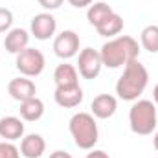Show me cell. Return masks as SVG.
Listing matches in <instances>:
<instances>
[{
	"label": "cell",
	"mask_w": 158,
	"mask_h": 158,
	"mask_svg": "<svg viewBox=\"0 0 158 158\" xmlns=\"http://www.w3.org/2000/svg\"><path fill=\"white\" fill-rule=\"evenodd\" d=\"M30 44V33L22 28H13L7 31L6 39H4V48L13 53V55H19L22 50H26Z\"/></svg>",
	"instance_id": "5bb4252c"
},
{
	"label": "cell",
	"mask_w": 158,
	"mask_h": 158,
	"mask_svg": "<svg viewBox=\"0 0 158 158\" xmlns=\"http://www.w3.org/2000/svg\"><path fill=\"white\" fill-rule=\"evenodd\" d=\"M20 156L24 158H40L46 151V142L40 134H26L20 140Z\"/></svg>",
	"instance_id": "7c38bea8"
},
{
	"label": "cell",
	"mask_w": 158,
	"mask_h": 158,
	"mask_svg": "<svg viewBox=\"0 0 158 158\" xmlns=\"http://www.w3.org/2000/svg\"><path fill=\"white\" fill-rule=\"evenodd\" d=\"M7 92H9V96H11L15 101L22 103V101H26V99L35 98L37 86H35V83L30 77H24V76H22V77H15V79L9 81Z\"/></svg>",
	"instance_id": "9c48e42d"
},
{
	"label": "cell",
	"mask_w": 158,
	"mask_h": 158,
	"mask_svg": "<svg viewBox=\"0 0 158 158\" xmlns=\"http://www.w3.org/2000/svg\"><path fill=\"white\" fill-rule=\"evenodd\" d=\"M53 52L61 59H72L79 53V35L74 30L61 31L53 40Z\"/></svg>",
	"instance_id": "52a82bcc"
},
{
	"label": "cell",
	"mask_w": 158,
	"mask_h": 158,
	"mask_svg": "<svg viewBox=\"0 0 158 158\" xmlns=\"http://www.w3.org/2000/svg\"><path fill=\"white\" fill-rule=\"evenodd\" d=\"M0 158H20V149L11 142H0Z\"/></svg>",
	"instance_id": "ffe728a7"
},
{
	"label": "cell",
	"mask_w": 158,
	"mask_h": 158,
	"mask_svg": "<svg viewBox=\"0 0 158 158\" xmlns=\"http://www.w3.org/2000/svg\"><path fill=\"white\" fill-rule=\"evenodd\" d=\"M153 99H155V103L158 105V83L155 85V90H153Z\"/></svg>",
	"instance_id": "484cf974"
},
{
	"label": "cell",
	"mask_w": 158,
	"mask_h": 158,
	"mask_svg": "<svg viewBox=\"0 0 158 158\" xmlns=\"http://www.w3.org/2000/svg\"><path fill=\"white\" fill-rule=\"evenodd\" d=\"M140 44L143 50L151 52V53H158V26L156 24H149L142 30L140 33Z\"/></svg>",
	"instance_id": "d6986e66"
},
{
	"label": "cell",
	"mask_w": 158,
	"mask_h": 158,
	"mask_svg": "<svg viewBox=\"0 0 158 158\" xmlns=\"http://www.w3.org/2000/svg\"><path fill=\"white\" fill-rule=\"evenodd\" d=\"M53 81H55V88H63V86H76L79 85V72L77 68L70 63H61L57 64V68L53 70Z\"/></svg>",
	"instance_id": "9a60e30c"
},
{
	"label": "cell",
	"mask_w": 158,
	"mask_h": 158,
	"mask_svg": "<svg viewBox=\"0 0 158 158\" xmlns=\"http://www.w3.org/2000/svg\"><path fill=\"white\" fill-rule=\"evenodd\" d=\"M92 2H94V0H68V4L74 6V7H77V9L79 7H88Z\"/></svg>",
	"instance_id": "603a6c76"
},
{
	"label": "cell",
	"mask_w": 158,
	"mask_h": 158,
	"mask_svg": "<svg viewBox=\"0 0 158 158\" xmlns=\"http://www.w3.org/2000/svg\"><path fill=\"white\" fill-rule=\"evenodd\" d=\"M19 112H20V118L24 121H37L44 116V103H42V99H39L35 96L31 99L22 101Z\"/></svg>",
	"instance_id": "2e32d148"
},
{
	"label": "cell",
	"mask_w": 158,
	"mask_h": 158,
	"mask_svg": "<svg viewBox=\"0 0 158 158\" xmlns=\"http://www.w3.org/2000/svg\"><path fill=\"white\" fill-rule=\"evenodd\" d=\"M110 13H114V9H112L107 2H92V4L88 6V9H86V19H88V22L96 28V26L101 24Z\"/></svg>",
	"instance_id": "ac0fdd59"
},
{
	"label": "cell",
	"mask_w": 158,
	"mask_h": 158,
	"mask_svg": "<svg viewBox=\"0 0 158 158\" xmlns=\"http://www.w3.org/2000/svg\"><path fill=\"white\" fill-rule=\"evenodd\" d=\"M77 72L85 79H96L103 68V61L98 50L94 48H83L77 55Z\"/></svg>",
	"instance_id": "8992f818"
},
{
	"label": "cell",
	"mask_w": 158,
	"mask_h": 158,
	"mask_svg": "<svg viewBox=\"0 0 158 158\" xmlns=\"http://www.w3.org/2000/svg\"><path fill=\"white\" fill-rule=\"evenodd\" d=\"M24 136V123L17 116H4L0 118V138L6 142H15Z\"/></svg>",
	"instance_id": "4fadbf2b"
},
{
	"label": "cell",
	"mask_w": 158,
	"mask_h": 158,
	"mask_svg": "<svg viewBox=\"0 0 158 158\" xmlns=\"http://www.w3.org/2000/svg\"><path fill=\"white\" fill-rule=\"evenodd\" d=\"M53 99L59 107L63 109H76L79 103L83 101V88L76 85V86H63V88H55Z\"/></svg>",
	"instance_id": "8fae6325"
},
{
	"label": "cell",
	"mask_w": 158,
	"mask_h": 158,
	"mask_svg": "<svg viewBox=\"0 0 158 158\" xmlns=\"http://www.w3.org/2000/svg\"><path fill=\"white\" fill-rule=\"evenodd\" d=\"M37 2H39V6H42L46 11H53L57 7H61L64 0H37Z\"/></svg>",
	"instance_id": "7402d4cb"
},
{
	"label": "cell",
	"mask_w": 158,
	"mask_h": 158,
	"mask_svg": "<svg viewBox=\"0 0 158 158\" xmlns=\"http://www.w3.org/2000/svg\"><path fill=\"white\" fill-rule=\"evenodd\" d=\"M123 30V19L119 17L118 13H110L101 24L96 26V31L101 35V37H109V39H114L118 37Z\"/></svg>",
	"instance_id": "e0dca14e"
},
{
	"label": "cell",
	"mask_w": 158,
	"mask_h": 158,
	"mask_svg": "<svg viewBox=\"0 0 158 158\" xmlns=\"http://www.w3.org/2000/svg\"><path fill=\"white\" fill-rule=\"evenodd\" d=\"M103 66L107 68H121L127 63L138 59L140 55V44L138 40L129 35H118L114 39H109L99 50Z\"/></svg>",
	"instance_id": "6da1fadb"
},
{
	"label": "cell",
	"mask_w": 158,
	"mask_h": 158,
	"mask_svg": "<svg viewBox=\"0 0 158 158\" xmlns=\"http://www.w3.org/2000/svg\"><path fill=\"white\" fill-rule=\"evenodd\" d=\"M55 30H57V20L52 13H39L31 19L30 31L35 39L48 40L50 37L55 35Z\"/></svg>",
	"instance_id": "ba28073f"
},
{
	"label": "cell",
	"mask_w": 158,
	"mask_h": 158,
	"mask_svg": "<svg viewBox=\"0 0 158 158\" xmlns=\"http://www.w3.org/2000/svg\"><path fill=\"white\" fill-rule=\"evenodd\" d=\"M153 145H155V149L158 151V131L155 132V136H153Z\"/></svg>",
	"instance_id": "4316f807"
},
{
	"label": "cell",
	"mask_w": 158,
	"mask_h": 158,
	"mask_svg": "<svg viewBox=\"0 0 158 158\" xmlns=\"http://www.w3.org/2000/svg\"><path fill=\"white\" fill-rule=\"evenodd\" d=\"M48 158H72V155L66 153V151H53Z\"/></svg>",
	"instance_id": "d4e9b609"
},
{
	"label": "cell",
	"mask_w": 158,
	"mask_h": 158,
	"mask_svg": "<svg viewBox=\"0 0 158 158\" xmlns=\"http://www.w3.org/2000/svg\"><path fill=\"white\" fill-rule=\"evenodd\" d=\"M149 85V72L138 61H131L123 66V74L116 83V94L123 101H136Z\"/></svg>",
	"instance_id": "7a4b0ae2"
},
{
	"label": "cell",
	"mask_w": 158,
	"mask_h": 158,
	"mask_svg": "<svg viewBox=\"0 0 158 158\" xmlns=\"http://www.w3.org/2000/svg\"><path fill=\"white\" fill-rule=\"evenodd\" d=\"M68 129H70V134L74 138V143L79 149L90 151V149H94V145L99 140L98 123L90 112H76L70 118Z\"/></svg>",
	"instance_id": "3957f363"
},
{
	"label": "cell",
	"mask_w": 158,
	"mask_h": 158,
	"mask_svg": "<svg viewBox=\"0 0 158 158\" xmlns=\"http://www.w3.org/2000/svg\"><path fill=\"white\" fill-rule=\"evenodd\" d=\"M13 24V13L7 7H0V33L9 31Z\"/></svg>",
	"instance_id": "44dd1931"
},
{
	"label": "cell",
	"mask_w": 158,
	"mask_h": 158,
	"mask_svg": "<svg viewBox=\"0 0 158 158\" xmlns=\"http://www.w3.org/2000/svg\"><path fill=\"white\" fill-rule=\"evenodd\" d=\"M116 109H118V99L114 96H110V94H99L90 103V110H92L90 114L98 119L112 118Z\"/></svg>",
	"instance_id": "30bf717a"
},
{
	"label": "cell",
	"mask_w": 158,
	"mask_h": 158,
	"mask_svg": "<svg viewBox=\"0 0 158 158\" xmlns=\"http://www.w3.org/2000/svg\"><path fill=\"white\" fill-rule=\"evenodd\" d=\"M86 158H110L105 151H99V149H90V153L86 155Z\"/></svg>",
	"instance_id": "cb8c5ba5"
},
{
	"label": "cell",
	"mask_w": 158,
	"mask_h": 158,
	"mask_svg": "<svg viewBox=\"0 0 158 158\" xmlns=\"http://www.w3.org/2000/svg\"><path fill=\"white\" fill-rule=\"evenodd\" d=\"M15 66H17V70L24 77H37V76L42 74V70L46 66V59H44V55H42L40 50L28 46L26 50H22L17 55Z\"/></svg>",
	"instance_id": "5b68a950"
},
{
	"label": "cell",
	"mask_w": 158,
	"mask_h": 158,
	"mask_svg": "<svg viewBox=\"0 0 158 158\" xmlns=\"http://www.w3.org/2000/svg\"><path fill=\"white\" fill-rule=\"evenodd\" d=\"M156 107L149 99H136L129 110V125L134 134L147 136L156 129Z\"/></svg>",
	"instance_id": "277c9868"
}]
</instances>
